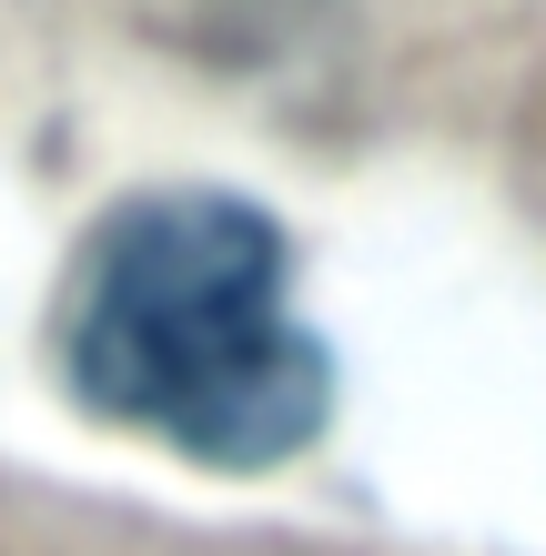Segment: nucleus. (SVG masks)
<instances>
[{
	"mask_svg": "<svg viewBox=\"0 0 546 556\" xmlns=\"http://www.w3.org/2000/svg\"><path fill=\"white\" fill-rule=\"evenodd\" d=\"M61 365L91 415L223 476L304 455L334 415V354L294 314L283 233L233 192L102 213L61 293Z\"/></svg>",
	"mask_w": 546,
	"mask_h": 556,
	"instance_id": "1",
	"label": "nucleus"
}]
</instances>
